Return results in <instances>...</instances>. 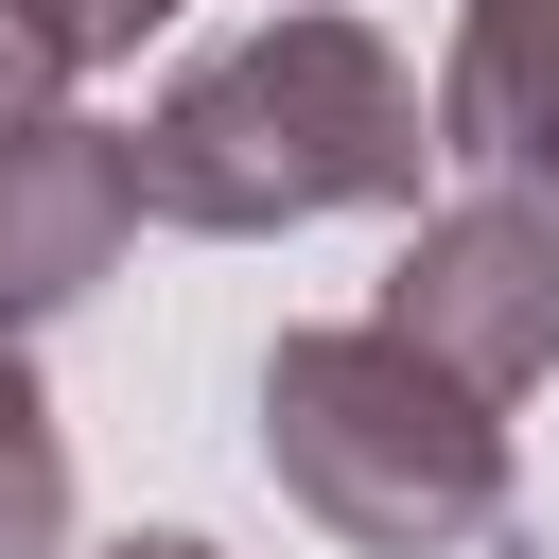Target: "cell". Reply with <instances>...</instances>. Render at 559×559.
<instances>
[{"mask_svg": "<svg viewBox=\"0 0 559 559\" xmlns=\"http://www.w3.org/2000/svg\"><path fill=\"white\" fill-rule=\"evenodd\" d=\"M437 157H454L437 140V87L367 17H332V0L192 52L140 105V192L192 245H262V227H332V210H419Z\"/></svg>", "mask_w": 559, "mask_h": 559, "instance_id": "obj_1", "label": "cell"}, {"mask_svg": "<svg viewBox=\"0 0 559 559\" xmlns=\"http://www.w3.org/2000/svg\"><path fill=\"white\" fill-rule=\"evenodd\" d=\"M262 472L349 559H472L507 542V402L454 384L384 314H314L262 349Z\"/></svg>", "mask_w": 559, "mask_h": 559, "instance_id": "obj_2", "label": "cell"}, {"mask_svg": "<svg viewBox=\"0 0 559 559\" xmlns=\"http://www.w3.org/2000/svg\"><path fill=\"white\" fill-rule=\"evenodd\" d=\"M384 332H419L454 384H489V402H524L542 367H559V210H524V192H454V210H419L402 227V262H384Z\"/></svg>", "mask_w": 559, "mask_h": 559, "instance_id": "obj_3", "label": "cell"}, {"mask_svg": "<svg viewBox=\"0 0 559 559\" xmlns=\"http://www.w3.org/2000/svg\"><path fill=\"white\" fill-rule=\"evenodd\" d=\"M140 210H157V192H140V140H105V122L0 140V349L52 332L70 297H105V262H122Z\"/></svg>", "mask_w": 559, "mask_h": 559, "instance_id": "obj_4", "label": "cell"}, {"mask_svg": "<svg viewBox=\"0 0 559 559\" xmlns=\"http://www.w3.org/2000/svg\"><path fill=\"white\" fill-rule=\"evenodd\" d=\"M437 140H454V175H489V192L559 210V0H454Z\"/></svg>", "mask_w": 559, "mask_h": 559, "instance_id": "obj_5", "label": "cell"}, {"mask_svg": "<svg viewBox=\"0 0 559 559\" xmlns=\"http://www.w3.org/2000/svg\"><path fill=\"white\" fill-rule=\"evenodd\" d=\"M0 559H70V437L17 349H0Z\"/></svg>", "mask_w": 559, "mask_h": 559, "instance_id": "obj_6", "label": "cell"}, {"mask_svg": "<svg viewBox=\"0 0 559 559\" xmlns=\"http://www.w3.org/2000/svg\"><path fill=\"white\" fill-rule=\"evenodd\" d=\"M105 35L70 17V0H0V140H35V122H70V70H87Z\"/></svg>", "mask_w": 559, "mask_h": 559, "instance_id": "obj_7", "label": "cell"}, {"mask_svg": "<svg viewBox=\"0 0 559 559\" xmlns=\"http://www.w3.org/2000/svg\"><path fill=\"white\" fill-rule=\"evenodd\" d=\"M70 17H87V35H105V52H140V35H157V17H175V0H70Z\"/></svg>", "mask_w": 559, "mask_h": 559, "instance_id": "obj_8", "label": "cell"}, {"mask_svg": "<svg viewBox=\"0 0 559 559\" xmlns=\"http://www.w3.org/2000/svg\"><path fill=\"white\" fill-rule=\"evenodd\" d=\"M105 559H210V542H192V524H140V542H105Z\"/></svg>", "mask_w": 559, "mask_h": 559, "instance_id": "obj_9", "label": "cell"}]
</instances>
